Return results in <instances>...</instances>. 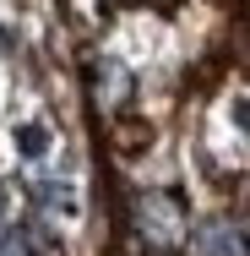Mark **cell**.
<instances>
[{"mask_svg":"<svg viewBox=\"0 0 250 256\" xmlns=\"http://www.w3.org/2000/svg\"><path fill=\"white\" fill-rule=\"evenodd\" d=\"M0 212H5V191H0Z\"/></svg>","mask_w":250,"mask_h":256,"instance_id":"7","label":"cell"},{"mask_svg":"<svg viewBox=\"0 0 250 256\" xmlns=\"http://www.w3.org/2000/svg\"><path fill=\"white\" fill-rule=\"evenodd\" d=\"M136 229L147 234L152 246H180V234H185V218H180V202L174 196H158V191H147L142 202H136Z\"/></svg>","mask_w":250,"mask_h":256,"instance_id":"1","label":"cell"},{"mask_svg":"<svg viewBox=\"0 0 250 256\" xmlns=\"http://www.w3.org/2000/svg\"><path fill=\"white\" fill-rule=\"evenodd\" d=\"M125 98H131V71L120 60H103L98 66V104L114 109V104H125Z\"/></svg>","mask_w":250,"mask_h":256,"instance_id":"3","label":"cell"},{"mask_svg":"<svg viewBox=\"0 0 250 256\" xmlns=\"http://www.w3.org/2000/svg\"><path fill=\"white\" fill-rule=\"evenodd\" d=\"M234 120H240V131H250V98L234 104Z\"/></svg>","mask_w":250,"mask_h":256,"instance_id":"6","label":"cell"},{"mask_svg":"<svg viewBox=\"0 0 250 256\" xmlns=\"http://www.w3.org/2000/svg\"><path fill=\"white\" fill-rule=\"evenodd\" d=\"M191 240H196V256H250V240L234 218H201Z\"/></svg>","mask_w":250,"mask_h":256,"instance_id":"2","label":"cell"},{"mask_svg":"<svg viewBox=\"0 0 250 256\" xmlns=\"http://www.w3.org/2000/svg\"><path fill=\"white\" fill-rule=\"evenodd\" d=\"M33 196L49 207V212H76V191H71V186H60V180H44V186H33Z\"/></svg>","mask_w":250,"mask_h":256,"instance_id":"4","label":"cell"},{"mask_svg":"<svg viewBox=\"0 0 250 256\" xmlns=\"http://www.w3.org/2000/svg\"><path fill=\"white\" fill-rule=\"evenodd\" d=\"M16 153L22 158H44L49 153V126H38V120L22 126V131H16Z\"/></svg>","mask_w":250,"mask_h":256,"instance_id":"5","label":"cell"}]
</instances>
